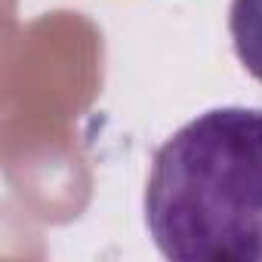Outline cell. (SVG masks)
<instances>
[{
    "label": "cell",
    "instance_id": "obj_1",
    "mask_svg": "<svg viewBox=\"0 0 262 262\" xmlns=\"http://www.w3.org/2000/svg\"><path fill=\"white\" fill-rule=\"evenodd\" d=\"M145 225L176 262H262V108H213L155 151Z\"/></svg>",
    "mask_w": 262,
    "mask_h": 262
},
{
    "label": "cell",
    "instance_id": "obj_2",
    "mask_svg": "<svg viewBox=\"0 0 262 262\" xmlns=\"http://www.w3.org/2000/svg\"><path fill=\"white\" fill-rule=\"evenodd\" d=\"M228 34L241 65L262 83V0H231Z\"/></svg>",
    "mask_w": 262,
    "mask_h": 262
}]
</instances>
